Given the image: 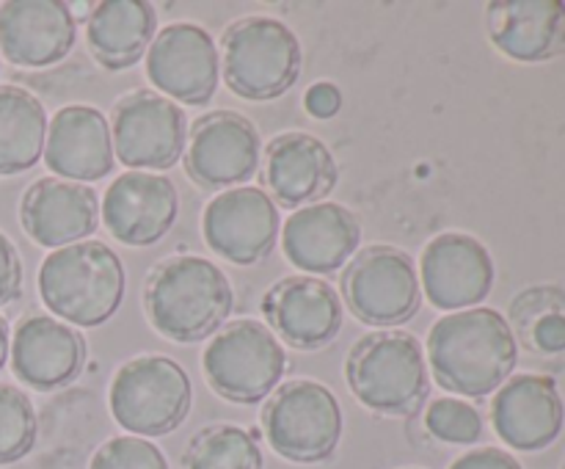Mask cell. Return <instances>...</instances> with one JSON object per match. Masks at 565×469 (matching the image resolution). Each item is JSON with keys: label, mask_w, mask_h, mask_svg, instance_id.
Masks as SVG:
<instances>
[{"label": "cell", "mask_w": 565, "mask_h": 469, "mask_svg": "<svg viewBox=\"0 0 565 469\" xmlns=\"http://www.w3.org/2000/svg\"><path fill=\"white\" fill-rule=\"evenodd\" d=\"M425 345L436 381L463 397H486L500 390L519 362L511 323L489 307L445 315L428 331Z\"/></svg>", "instance_id": "1"}, {"label": "cell", "mask_w": 565, "mask_h": 469, "mask_svg": "<svg viewBox=\"0 0 565 469\" xmlns=\"http://www.w3.org/2000/svg\"><path fill=\"white\" fill-rule=\"evenodd\" d=\"M143 309L154 331L174 342L215 337L235 309V290L207 257L177 254L149 274Z\"/></svg>", "instance_id": "2"}, {"label": "cell", "mask_w": 565, "mask_h": 469, "mask_svg": "<svg viewBox=\"0 0 565 469\" xmlns=\"http://www.w3.org/2000/svg\"><path fill=\"white\" fill-rule=\"evenodd\" d=\"M125 290V265L103 241L55 248L39 268V296L44 307L58 320L81 329L108 323L119 312Z\"/></svg>", "instance_id": "3"}, {"label": "cell", "mask_w": 565, "mask_h": 469, "mask_svg": "<svg viewBox=\"0 0 565 469\" xmlns=\"http://www.w3.org/2000/svg\"><path fill=\"white\" fill-rule=\"evenodd\" d=\"M221 75L246 99H276L290 92L303 70L296 33L276 17L252 14L232 22L221 36Z\"/></svg>", "instance_id": "4"}, {"label": "cell", "mask_w": 565, "mask_h": 469, "mask_svg": "<svg viewBox=\"0 0 565 469\" xmlns=\"http://www.w3.org/2000/svg\"><path fill=\"white\" fill-rule=\"evenodd\" d=\"M351 392L370 412L406 417L428 397L425 351L408 331H375L353 345L345 362Z\"/></svg>", "instance_id": "5"}, {"label": "cell", "mask_w": 565, "mask_h": 469, "mask_svg": "<svg viewBox=\"0 0 565 469\" xmlns=\"http://www.w3.org/2000/svg\"><path fill=\"white\" fill-rule=\"evenodd\" d=\"M110 414L127 434L166 436L185 423L193 386L185 367L169 356H136L116 370L108 392Z\"/></svg>", "instance_id": "6"}, {"label": "cell", "mask_w": 565, "mask_h": 469, "mask_svg": "<svg viewBox=\"0 0 565 469\" xmlns=\"http://www.w3.org/2000/svg\"><path fill=\"white\" fill-rule=\"evenodd\" d=\"M202 370L215 395L230 403L265 401L287 373V351L279 337L259 320H235L210 340Z\"/></svg>", "instance_id": "7"}, {"label": "cell", "mask_w": 565, "mask_h": 469, "mask_svg": "<svg viewBox=\"0 0 565 469\" xmlns=\"http://www.w3.org/2000/svg\"><path fill=\"white\" fill-rule=\"evenodd\" d=\"M263 430L281 458L296 463L326 461L342 436V408L320 381H290L263 408Z\"/></svg>", "instance_id": "8"}, {"label": "cell", "mask_w": 565, "mask_h": 469, "mask_svg": "<svg viewBox=\"0 0 565 469\" xmlns=\"http://www.w3.org/2000/svg\"><path fill=\"white\" fill-rule=\"evenodd\" d=\"M342 296L362 323L397 326L423 307V285L414 259L395 246H370L348 263Z\"/></svg>", "instance_id": "9"}, {"label": "cell", "mask_w": 565, "mask_h": 469, "mask_svg": "<svg viewBox=\"0 0 565 469\" xmlns=\"http://www.w3.org/2000/svg\"><path fill=\"white\" fill-rule=\"evenodd\" d=\"M110 141L127 169H171L188 147V116L163 94L132 92L114 105Z\"/></svg>", "instance_id": "10"}, {"label": "cell", "mask_w": 565, "mask_h": 469, "mask_svg": "<svg viewBox=\"0 0 565 469\" xmlns=\"http://www.w3.org/2000/svg\"><path fill=\"white\" fill-rule=\"evenodd\" d=\"M147 77L171 103L207 105L221 83L215 39L193 22H171L149 44Z\"/></svg>", "instance_id": "11"}, {"label": "cell", "mask_w": 565, "mask_h": 469, "mask_svg": "<svg viewBox=\"0 0 565 469\" xmlns=\"http://www.w3.org/2000/svg\"><path fill=\"white\" fill-rule=\"evenodd\" d=\"M263 138L235 110H215L193 125L185 147V171L202 188H241L259 169Z\"/></svg>", "instance_id": "12"}, {"label": "cell", "mask_w": 565, "mask_h": 469, "mask_svg": "<svg viewBox=\"0 0 565 469\" xmlns=\"http://www.w3.org/2000/svg\"><path fill=\"white\" fill-rule=\"evenodd\" d=\"M419 285L436 309H472L486 301L494 287V259L478 237L441 232L419 257Z\"/></svg>", "instance_id": "13"}, {"label": "cell", "mask_w": 565, "mask_h": 469, "mask_svg": "<svg viewBox=\"0 0 565 469\" xmlns=\"http://www.w3.org/2000/svg\"><path fill=\"white\" fill-rule=\"evenodd\" d=\"M202 235L218 257L235 265H254L274 252L279 210L259 188H230L204 207Z\"/></svg>", "instance_id": "14"}, {"label": "cell", "mask_w": 565, "mask_h": 469, "mask_svg": "<svg viewBox=\"0 0 565 469\" xmlns=\"http://www.w3.org/2000/svg\"><path fill=\"white\" fill-rule=\"evenodd\" d=\"M99 215L105 230L125 246H152L163 241L180 215L174 182L154 171H125L105 191Z\"/></svg>", "instance_id": "15"}, {"label": "cell", "mask_w": 565, "mask_h": 469, "mask_svg": "<svg viewBox=\"0 0 565 469\" xmlns=\"http://www.w3.org/2000/svg\"><path fill=\"white\" fill-rule=\"evenodd\" d=\"M342 312L340 292L315 276H287L263 298V315L270 331L301 351L329 345L340 334Z\"/></svg>", "instance_id": "16"}, {"label": "cell", "mask_w": 565, "mask_h": 469, "mask_svg": "<svg viewBox=\"0 0 565 469\" xmlns=\"http://www.w3.org/2000/svg\"><path fill=\"white\" fill-rule=\"evenodd\" d=\"M11 370L17 381L39 392L72 384L83 373L88 345L83 334L53 315H31L11 340Z\"/></svg>", "instance_id": "17"}, {"label": "cell", "mask_w": 565, "mask_h": 469, "mask_svg": "<svg viewBox=\"0 0 565 469\" xmlns=\"http://www.w3.org/2000/svg\"><path fill=\"white\" fill-rule=\"evenodd\" d=\"M491 423L508 447L535 452L561 436L565 403L555 379L522 373L508 379L491 401Z\"/></svg>", "instance_id": "18"}, {"label": "cell", "mask_w": 565, "mask_h": 469, "mask_svg": "<svg viewBox=\"0 0 565 469\" xmlns=\"http://www.w3.org/2000/svg\"><path fill=\"white\" fill-rule=\"evenodd\" d=\"M77 22L61 0H6L0 3V53L14 66L42 70L70 55Z\"/></svg>", "instance_id": "19"}, {"label": "cell", "mask_w": 565, "mask_h": 469, "mask_svg": "<svg viewBox=\"0 0 565 469\" xmlns=\"http://www.w3.org/2000/svg\"><path fill=\"white\" fill-rule=\"evenodd\" d=\"M362 226L348 207L337 202H318L296 210L281 230L285 257L298 270L329 276L345 268L359 252Z\"/></svg>", "instance_id": "20"}, {"label": "cell", "mask_w": 565, "mask_h": 469, "mask_svg": "<svg viewBox=\"0 0 565 469\" xmlns=\"http://www.w3.org/2000/svg\"><path fill=\"white\" fill-rule=\"evenodd\" d=\"M44 163L61 180L81 185L97 182L114 171V141L110 121L92 105H66L47 121Z\"/></svg>", "instance_id": "21"}, {"label": "cell", "mask_w": 565, "mask_h": 469, "mask_svg": "<svg viewBox=\"0 0 565 469\" xmlns=\"http://www.w3.org/2000/svg\"><path fill=\"white\" fill-rule=\"evenodd\" d=\"M20 221L31 241L55 252L94 235L99 224V199L81 182L42 177L22 196Z\"/></svg>", "instance_id": "22"}, {"label": "cell", "mask_w": 565, "mask_h": 469, "mask_svg": "<svg viewBox=\"0 0 565 469\" xmlns=\"http://www.w3.org/2000/svg\"><path fill=\"white\" fill-rule=\"evenodd\" d=\"M263 174L268 191L287 207L326 202L337 185V160L331 149L309 132H285L265 147Z\"/></svg>", "instance_id": "23"}, {"label": "cell", "mask_w": 565, "mask_h": 469, "mask_svg": "<svg viewBox=\"0 0 565 469\" xmlns=\"http://www.w3.org/2000/svg\"><path fill=\"white\" fill-rule=\"evenodd\" d=\"M486 11L491 44L508 58L539 64L565 53L563 0H494Z\"/></svg>", "instance_id": "24"}, {"label": "cell", "mask_w": 565, "mask_h": 469, "mask_svg": "<svg viewBox=\"0 0 565 469\" xmlns=\"http://www.w3.org/2000/svg\"><path fill=\"white\" fill-rule=\"evenodd\" d=\"M158 36V11L143 0H105L86 22V44L105 70H127Z\"/></svg>", "instance_id": "25"}, {"label": "cell", "mask_w": 565, "mask_h": 469, "mask_svg": "<svg viewBox=\"0 0 565 469\" xmlns=\"http://www.w3.org/2000/svg\"><path fill=\"white\" fill-rule=\"evenodd\" d=\"M47 114L28 88L0 86V177L33 169L44 154Z\"/></svg>", "instance_id": "26"}, {"label": "cell", "mask_w": 565, "mask_h": 469, "mask_svg": "<svg viewBox=\"0 0 565 469\" xmlns=\"http://www.w3.org/2000/svg\"><path fill=\"white\" fill-rule=\"evenodd\" d=\"M511 323L530 353H565V290L541 285L519 292L511 303Z\"/></svg>", "instance_id": "27"}, {"label": "cell", "mask_w": 565, "mask_h": 469, "mask_svg": "<svg viewBox=\"0 0 565 469\" xmlns=\"http://www.w3.org/2000/svg\"><path fill=\"white\" fill-rule=\"evenodd\" d=\"M259 441L241 425H210L191 439L185 469H263Z\"/></svg>", "instance_id": "28"}, {"label": "cell", "mask_w": 565, "mask_h": 469, "mask_svg": "<svg viewBox=\"0 0 565 469\" xmlns=\"http://www.w3.org/2000/svg\"><path fill=\"white\" fill-rule=\"evenodd\" d=\"M39 419L31 397L22 390L0 384V467L25 458L36 445Z\"/></svg>", "instance_id": "29"}, {"label": "cell", "mask_w": 565, "mask_h": 469, "mask_svg": "<svg viewBox=\"0 0 565 469\" xmlns=\"http://www.w3.org/2000/svg\"><path fill=\"white\" fill-rule=\"evenodd\" d=\"M425 428L447 445H475L483 436V417L472 403L439 397L425 412Z\"/></svg>", "instance_id": "30"}, {"label": "cell", "mask_w": 565, "mask_h": 469, "mask_svg": "<svg viewBox=\"0 0 565 469\" xmlns=\"http://www.w3.org/2000/svg\"><path fill=\"white\" fill-rule=\"evenodd\" d=\"M88 469H169L163 450L141 436H114L97 447Z\"/></svg>", "instance_id": "31"}, {"label": "cell", "mask_w": 565, "mask_h": 469, "mask_svg": "<svg viewBox=\"0 0 565 469\" xmlns=\"http://www.w3.org/2000/svg\"><path fill=\"white\" fill-rule=\"evenodd\" d=\"M22 292V259L14 243L0 232V307L17 301Z\"/></svg>", "instance_id": "32"}, {"label": "cell", "mask_w": 565, "mask_h": 469, "mask_svg": "<svg viewBox=\"0 0 565 469\" xmlns=\"http://www.w3.org/2000/svg\"><path fill=\"white\" fill-rule=\"evenodd\" d=\"M303 108H307L309 116H315L320 121L334 119L342 110V92L329 81L312 83L307 88V94H303Z\"/></svg>", "instance_id": "33"}, {"label": "cell", "mask_w": 565, "mask_h": 469, "mask_svg": "<svg viewBox=\"0 0 565 469\" xmlns=\"http://www.w3.org/2000/svg\"><path fill=\"white\" fill-rule=\"evenodd\" d=\"M450 469H522V463L511 452L500 450V447H480V450H469L458 456L450 463Z\"/></svg>", "instance_id": "34"}, {"label": "cell", "mask_w": 565, "mask_h": 469, "mask_svg": "<svg viewBox=\"0 0 565 469\" xmlns=\"http://www.w3.org/2000/svg\"><path fill=\"white\" fill-rule=\"evenodd\" d=\"M11 353V334H9V323L0 318V370L6 367V359Z\"/></svg>", "instance_id": "35"}]
</instances>
